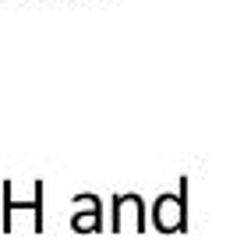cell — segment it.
Instances as JSON below:
<instances>
[{"instance_id":"cell-1","label":"cell","mask_w":251,"mask_h":244,"mask_svg":"<svg viewBox=\"0 0 251 244\" xmlns=\"http://www.w3.org/2000/svg\"><path fill=\"white\" fill-rule=\"evenodd\" d=\"M4 205H0V230L14 234V230H28V234H43V181H32V198L18 202L14 198V181L0 184Z\"/></svg>"},{"instance_id":"cell-2","label":"cell","mask_w":251,"mask_h":244,"mask_svg":"<svg viewBox=\"0 0 251 244\" xmlns=\"http://www.w3.org/2000/svg\"><path fill=\"white\" fill-rule=\"evenodd\" d=\"M149 213H152V226L159 234H184L188 230V177H180V188L174 195H159Z\"/></svg>"},{"instance_id":"cell-3","label":"cell","mask_w":251,"mask_h":244,"mask_svg":"<svg viewBox=\"0 0 251 244\" xmlns=\"http://www.w3.org/2000/svg\"><path fill=\"white\" fill-rule=\"evenodd\" d=\"M145 202L135 191H121L110 198V230L113 234H142L145 230Z\"/></svg>"},{"instance_id":"cell-4","label":"cell","mask_w":251,"mask_h":244,"mask_svg":"<svg viewBox=\"0 0 251 244\" xmlns=\"http://www.w3.org/2000/svg\"><path fill=\"white\" fill-rule=\"evenodd\" d=\"M71 230L75 234H99L103 230V198L99 195H75L71 198Z\"/></svg>"}]
</instances>
